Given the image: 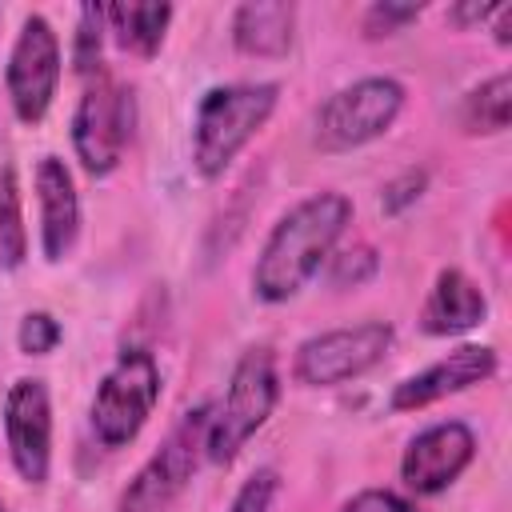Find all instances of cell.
Wrapping results in <instances>:
<instances>
[{"label": "cell", "instance_id": "cell-1", "mask_svg": "<svg viewBox=\"0 0 512 512\" xmlns=\"http://www.w3.org/2000/svg\"><path fill=\"white\" fill-rule=\"evenodd\" d=\"M352 220V200L340 192H312L292 204L264 236L252 264V296L260 304L296 300L308 280L328 264L344 228Z\"/></svg>", "mask_w": 512, "mask_h": 512}, {"label": "cell", "instance_id": "cell-2", "mask_svg": "<svg viewBox=\"0 0 512 512\" xmlns=\"http://www.w3.org/2000/svg\"><path fill=\"white\" fill-rule=\"evenodd\" d=\"M276 104L280 84L272 80L212 84L192 116V168L200 172V180H220L252 144V136L272 120Z\"/></svg>", "mask_w": 512, "mask_h": 512}, {"label": "cell", "instance_id": "cell-3", "mask_svg": "<svg viewBox=\"0 0 512 512\" xmlns=\"http://www.w3.org/2000/svg\"><path fill=\"white\" fill-rule=\"evenodd\" d=\"M280 400V372H276V352L272 348H248L224 388V400L212 404L208 416V436H204V460L228 464L236 452L268 424Z\"/></svg>", "mask_w": 512, "mask_h": 512}, {"label": "cell", "instance_id": "cell-4", "mask_svg": "<svg viewBox=\"0 0 512 512\" xmlns=\"http://www.w3.org/2000/svg\"><path fill=\"white\" fill-rule=\"evenodd\" d=\"M136 132V96L104 68L84 76V92L72 108V152L88 176H112Z\"/></svg>", "mask_w": 512, "mask_h": 512}, {"label": "cell", "instance_id": "cell-5", "mask_svg": "<svg viewBox=\"0 0 512 512\" xmlns=\"http://www.w3.org/2000/svg\"><path fill=\"white\" fill-rule=\"evenodd\" d=\"M160 364L148 348H124L112 368L100 376L92 404H88V424L104 448H128L144 424L152 420L160 404Z\"/></svg>", "mask_w": 512, "mask_h": 512}, {"label": "cell", "instance_id": "cell-6", "mask_svg": "<svg viewBox=\"0 0 512 512\" xmlns=\"http://www.w3.org/2000/svg\"><path fill=\"white\" fill-rule=\"evenodd\" d=\"M404 84L396 76H364L336 88L312 120V144L320 152H352L380 140L404 112Z\"/></svg>", "mask_w": 512, "mask_h": 512}, {"label": "cell", "instance_id": "cell-7", "mask_svg": "<svg viewBox=\"0 0 512 512\" xmlns=\"http://www.w3.org/2000/svg\"><path fill=\"white\" fill-rule=\"evenodd\" d=\"M208 416H212V404H196L172 424L164 444L140 464V472L120 492L116 512H172V504L180 500V492L188 488V480L204 460Z\"/></svg>", "mask_w": 512, "mask_h": 512}, {"label": "cell", "instance_id": "cell-8", "mask_svg": "<svg viewBox=\"0 0 512 512\" xmlns=\"http://www.w3.org/2000/svg\"><path fill=\"white\" fill-rule=\"evenodd\" d=\"M396 344V328L388 320H360L348 328H328L296 344L292 376L304 388H336L364 372H372Z\"/></svg>", "mask_w": 512, "mask_h": 512}, {"label": "cell", "instance_id": "cell-9", "mask_svg": "<svg viewBox=\"0 0 512 512\" xmlns=\"http://www.w3.org/2000/svg\"><path fill=\"white\" fill-rule=\"evenodd\" d=\"M60 72H64V52H60L56 28L40 12H28L20 20V32L4 64L8 104L20 124H40L48 116L60 88Z\"/></svg>", "mask_w": 512, "mask_h": 512}, {"label": "cell", "instance_id": "cell-10", "mask_svg": "<svg viewBox=\"0 0 512 512\" xmlns=\"http://www.w3.org/2000/svg\"><path fill=\"white\" fill-rule=\"evenodd\" d=\"M4 444L24 484H44L52 472V396L40 376H20L4 392Z\"/></svg>", "mask_w": 512, "mask_h": 512}, {"label": "cell", "instance_id": "cell-11", "mask_svg": "<svg viewBox=\"0 0 512 512\" xmlns=\"http://www.w3.org/2000/svg\"><path fill=\"white\" fill-rule=\"evenodd\" d=\"M476 460V432L464 420H440L416 432L400 456V480L416 496H440Z\"/></svg>", "mask_w": 512, "mask_h": 512}, {"label": "cell", "instance_id": "cell-12", "mask_svg": "<svg viewBox=\"0 0 512 512\" xmlns=\"http://www.w3.org/2000/svg\"><path fill=\"white\" fill-rule=\"evenodd\" d=\"M496 368H500L496 348H488V344H460V348H452L448 356H440L436 364H428V368H420L416 376L400 380V384L392 388V396H388V408H392V412H420V408H432V404H440V400H448V396H456V392H468V388L492 380Z\"/></svg>", "mask_w": 512, "mask_h": 512}, {"label": "cell", "instance_id": "cell-13", "mask_svg": "<svg viewBox=\"0 0 512 512\" xmlns=\"http://www.w3.org/2000/svg\"><path fill=\"white\" fill-rule=\"evenodd\" d=\"M32 188L40 208V252L48 264H60L72 256L80 240V196L68 164L60 156H40L32 172Z\"/></svg>", "mask_w": 512, "mask_h": 512}, {"label": "cell", "instance_id": "cell-14", "mask_svg": "<svg viewBox=\"0 0 512 512\" xmlns=\"http://www.w3.org/2000/svg\"><path fill=\"white\" fill-rule=\"evenodd\" d=\"M484 316H488L484 288L460 268H440L424 296V308H420V332L424 336H460V332L480 328Z\"/></svg>", "mask_w": 512, "mask_h": 512}, {"label": "cell", "instance_id": "cell-15", "mask_svg": "<svg viewBox=\"0 0 512 512\" xmlns=\"http://www.w3.org/2000/svg\"><path fill=\"white\" fill-rule=\"evenodd\" d=\"M296 40V4L288 0H248L232 12V44L244 56L276 60L288 56Z\"/></svg>", "mask_w": 512, "mask_h": 512}, {"label": "cell", "instance_id": "cell-16", "mask_svg": "<svg viewBox=\"0 0 512 512\" xmlns=\"http://www.w3.org/2000/svg\"><path fill=\"white\" fill-rule=\"evenodd\" d=\"M172 16H176L172 4H104V28L116 36L120 48L144 60H152L164 48Z\"/></svg>", "mask_w": 512, "mask_h": 512}, {"label": "cell", "instance_id": "cell-17", "mask_svg": "<svg viewBox=\"0 0 512 512\" xmlns=\"http://www.w3.org/2000/svg\"><path fill=\"white\" fill-rule=\"evenodd\" d=\"M512 120V72H496L460 100V128L468 136H500Z\"/></svg>", "mask_w": 512, "mask_h": 512}, {"label": "cell", "instance_id": "cell-18", "mask_svg": "<svg viewBox=\"0 0 512 512\" xmlns=\"http://www.w3.org/2000/svg\"><path fill=\"white\" fill-rule=\"evenodd\" d=\"M28 260V228H24V200L16 168L0 172V268H20Z\"/></svg>", "mask_w": 512, "mask_h": 512}, {"label": "cell", "instance_id": "cell-19", "mask_svg": "<svg viewBox=\"0 0 512 512\" xmlns=\"http://www.w3.org/2000/svg\"><path fill=\"white\" fill-rule=\"evenodd\" d=\"M100 44H104V4H84L80 24H76V44H72V64L80 76L100 72Z\"/></svg>", "mask_w": 512, "mask_h": 512}, {"label": "cell", "instance_id": "cell-20", "mask_svg": "<svg viewBox=\"0 0 512 512\" xmlns=\"http://www.w3.org/2000/svg\"><path fill=\"white\" fill-rule=\"evenodd\" d=\"M376 268H380L376 248L372 244H352V248L328 256V284L332 288H360L376 276Z\"/></svg>", "mask_w": 512, "mask_h": 512}, {"label": "cell", "instance_id": "cell-21", "mask_svg": "<svg viewBox=\"0 0 512 512\" xmlns=\"http://www.w3.org/2000/svg\"><path fill=\"white\" fill-rule=\"evenodd\" d=\"M424 16V4H400V0H376L364 8L360 16V32L368 40H384V36H396L404 32L408 24H416Z\"/></svg>", "mask_w": 512, "mask_h": 512}, {"label": "cell", "instance_id": "cell-22", "mask_svg": "<svg viewBox=\"0 0 512 512\" xmlns=\"http://www.w3.org/2000/svg\"><path fill=\"white\" fill-rule=\"evenodd\" d=\"M428 192V168H404V172H396L384 188H380V212L384 216H404L420 196Z\"/></svg>", "mask_w": 512, "mask_h": 512}, {"label": "cell", "instance_id": "cell-23", "mask_svg": "<svg viewBox=\"0 0 512 512\" xmlns=\"http://www.w3.org/2000/svg\"><path fill=\"white\" fill-rule=\"evenodd\" d=\"M276 496H280V472L264 464V468H256V472L236 488L228 512H272Z\"/></svg>", "mask_w": 512, "mask_h": 512}, {"label": "cell", "instance_id": "cell-24", "mask_svg": "<svg viewBox=\"0 0 512 512\" xmlns=\"http://www.w3.org/2000/svg\"><path fill=\"white\" fill-rule=\"evenodd\" d=\"M60 336H64V328L52 312H28L16 328V348L24 356H48L60 344Z\"/></svg>", "mask_w": 512, "mask_h": 512}, {"label": "cell", "instance_id": "cell-25", "mask_svg": "<svg viewBox=\"0 0 512 512\" xmlns=\"http://www.w3.org/2000/svg\"><path fill=\"white\" fill-rule=\"evenodd\" d=\"M340 512H420V508H416V500H408L392 488H364L352 500H344Z\"/></svg>", "mask_w": 512, "mask_h": 512}, {"label": "cell", "instance_id": "cell-26", "mask_svg": "<svg viewBox=\"0 0 512 512\" xmlns=\"http://www.w3.org/2000/svg\"><path fill=\"white\" fill-rule=\"evenodd\" d=\"M492 12H496V4L464 0V4H452V8H448V24H456V28H476V24H484Z\"/></svg>", "mask_w": 512, "mask_h": 512}, {"label": "cell", "instance_id": "cell-27", "mask_svg": "<svg viewBox=\"0 0 512 512\" xmlns=\"http://www.w3.org/2000/svg\"><path fill=\"white\" fill-rule=\"evenodd\" d=\"M488 20H492V36H496V44L508 48V44H512V4H496V12H492Z\"/></svg>", "mask_w": 512, "mask_h": 512}, {"label": "cell", "instance_id": "cell-28", "mask_svg": "<svg viewBox=\"0 0 512 512\" xmlns=\"http://www.w3.org/2000/svg\"><path fill=\"white\" fill-rule=\"evenodd\" d=\"M0 512H8V504H4V500H0Z\"/></svg>", "mask_w": 512, "mask_h": 512}]
</instances>
